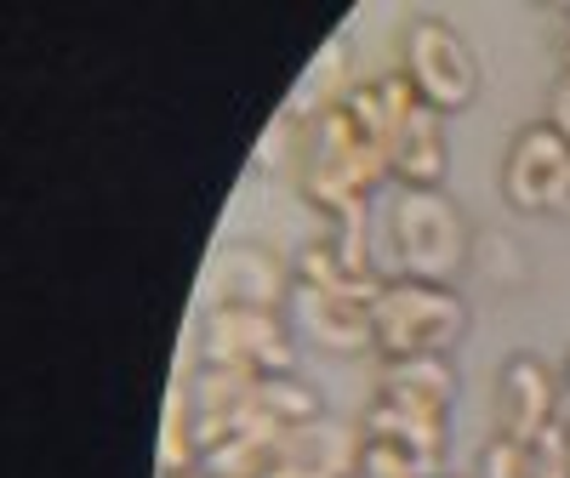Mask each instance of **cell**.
Returning <instances> with one entry per match:
<instances>
[{
  "label": "cell",
  "mask_w": 570,
  "mask_h": 478,
  "mask_svg": "<svg viewBox=\"0 0 570 478\" xmlns=\"http://www.w3.org/2000/svg\"><path fill=\"white\" fill-rule=\"evenodd\" d=\"M389 246H394L405 279L451 285L468 268L473 233H468L462 211L451 206V195H440V188H400L389 206Z\"/></svg>",
  "instance_id": "obj_1"
},
{
  "label": "cell",
  "mask_w": 570,
  "mask_h": 478,
  "mask_svg": "<svg viewBox=\"0 0 570 478\" xmlns=\"http://www.w3.org/2000/svg\"><path fill=\"white\" fill-rule=\"evenodd\" d=\"M376 325V353L411 359V353H445L468 330V308L451 285H422V279H389L383 297L371 302Z\"/></svg>",
  "instance_id": "obj_2"
},
{
  "label": "cell",
  "mask_w": 570,
  "mask_h": 478,
  "mask_svg": "<svg viewBox=\"0 0 570 478\" xmlns=\"http://www.w3.org/2000/svg\"><path fill=\"white\" fill-rule=\"evenodd\" d=\"M200 353L206 365L252 370V376H292V359H297L279 308H206Z\"/></svg>",
  "instance_id": "obj_3"
},
{
  "label": "cell",
  "mask_w": 570,
  "mask_h": 478,
  "mask_svg": "<svg viewBox=\"0 0 570 478\" xmlns=\"http://www.w3.org/2000/svg\"><path fill=\"white\" fill-rule=\"evenodd\" d=\"M405 80L416 86V98L440 114H456L473 103V91H480V63L473 52L462 46L456 29L445 23H411L405 34Z\"/></svg>",
  "instance_id": "obj_4"
},
{
  "label": "cell",
  "mask_w": 570,
  "mask_h": 478,
  "mask_svg": "<svg viewBox=\"0 0 570 478\" xmlns=\"http://www.w3.org/2000/svg\"><path fill=\"white\" fill-rule=\"evenodd\" d=\"M297 291V279L285 273V262L263 246H228L212 257L200 297L206 308H279L285 297Z\"/></svg>",
  "instance_id": "obj_5"
},
{
  "label": "cell",
  "mask_w": 570,
  "mask_h": 478,
  "mask_svg": "<svg viewBox=\"0 0 570 478\" xmlns=\"http://www.w3.org/2000/svg\"><path fill=\"white\" fill-rule=\"evenodd\" d=\"M570 177V142L553 126H531L519 131L513 155H508V200L519 211H553L559 206V188Z\"/></svg>",
  "instance_id": "obj_6"
},
{
  "label": "cell",
  "mask_w": 570,
  "mask_h": 478,
  "mask_svg": "<svg viewBox=\"0 0 570 478\" xmlns=\"http://www.w3.org/2000/svg\"><path fill=\"white\" fill-rule=\"evenodd\" d=\"M559 410V381L542 359H513L502 370V388H497V439L513 445H531L542 427H553Z\"/></svg>",
  "instance_id": "obj_7"
},
{
  "label": "cell",
  "mask_w": 570,
  "mask_h": 478,
  "mask_svg": "<svg viewBox=\"0 0 570 478\" xmlns=\"http://www.w3.org/2000/svg\"><path fill=\"white\" fill-rule=\"evenodd\" d=\"M292 302H297V319H303L314 348H325V353H376L371 302L343 297V291H320V285H297Z\"/></svg>",
  "instance_id": "obj_8"
},
{
  "label": "cell",
  "mask_w": 570,
  "mask_h": 478,
  "mask_svg": "<svg viewBox=\"0 0 570 478\" xmlns=\"http://www.w3.org/2000/svg\"><path fill=\"white\" fill-rule=\"evenodd\" d=\"M376 399L405 405V410H428V416H451L456 399V370L445 353H411V359H383L371 370Z\"/></svg>",
  "instance_id": "obj_9"
},
{
  "label": "cell",
  "mask_w": 570,
  "mask_h": 478,
  "mask_svg": "<svg viewBox=\"0 0 570 478\" xmlns=\"http://www.w3.org/2000/svg\"><path fill=\"white\" fill-rule=\"evenodd\" d=\"M445 427H451V416H428V410H405V405H389V399H371L360 434L371 445L400 450L405 461H416L428 478H434V467L445 456Z\"/></svg>",
  "instance_id": "obj_10"
},
{
  "label": "cell",
  "mask_w": 570,
  "mask_h": 478,
  "mask_svg": "<svg viewBox=\"0 0 570 478\" xmlns=\"http://www.w3.org/2000/svg\"><path fill=\"white\" fill-rule=\"evenodd\" d=\"M279 467H308L325 478H354L365 467V434L343 421H303V427H285L279 434Z\"/></svg>",
  "instance_id": "obj_11"
},
{
  "label": "cell",
  "mask_w": 570,
  "mask_h": 478,
  "mask_svg": "<svg viewBox=\"0 0 570 478\" xmlns=\"http://www.w3.org/2000/svg\"><path fill=\"white\" fill-rule=\"evenodd\" d=\"M279 434L285 427H246V434L212 445L200 461L212 478H268L279 472Z\"/></svg>",
  "instance_id": "obj_12"
},
{
  "label": "cell",
  "mask_w": 570,
  "mask_h": 478,
  "mask_svg": "<svg viewBox=\"0 0 570 478\" xmlns=\"http://www.w3.org/2000/svg\"><path fill=\"white\" fill-rule=\"evenodd\" d=\"M348 58H343V40H325L320 46V58L308 63V74H303V86H297V98H292V109H285V114H292V120H320L325 109H337L343 98H348Z\"/></svg>",
  "instance_id": "obj_13"
},
{
  "label": "cell",
  "mask_w": 570,
  "mask_h": 478,
  "mask_svg": "<svg viewBox=\"0 0 570 478\" xmlns=\"http://www.w3.org/2000/svg\"><path fill=\"white\" fill-rule=\"evenodd\" d=\"M200 461V439H195V405H188V381H177L166 399V421H160V456L155 472L160 478H183Z\"/></svg>",
  "instance_id": "obj_14"
},
{
  "label": "cell",
  "mask_w": 570,
  "mask_h": 478,
  "mask_svg": "<svg viewBox=\"0 0 570 478\" xmlns=\"http://www.w3.org/2000/svg\"><path fill=\"white\" fill-rule=\"evenodd\" d=\"M257 421L263 427H303V421H320V399L314 388L292 376H257Z\"/></svg>",
  "instance_id": "obj_15"
},
{
  "label": "cell",
  "mask_w": 570,
  "mask_h": 478,
  "mask_svg": "<svg viewBox=\"0 0 570 478\" xmlns=\"http://www.w3.org/2000/svg\"><path fill=\"white\" fill-rule=\"evenodd\" d=\"M531 450V478H570V427H542L525 445Z\"/></svg>",
  "instance_id": "obj_16"
},
{
  "label": "cell",
  "mask_w": 570,
  "mask_h": 478,
  "mask_svg": "<svg viewBox=\"0 0 570 478\" xmlns=\"http://www.w3.org/2000/svg\"><path fill=\"white\" fill-rule=\"evenodd\" d=\"M480 478H531V450L513 439H491L480 456Z\"/></svg>",
  "instance_id": "obj_17"
},
{
  "label": "cell",
  "mask_w": 570,
  "mask_h": 478,
  "mask_svg": "<svg viewBox=\"0 0 570 478\" xmlns=\"http://www.w3.org/2000/svg\"><path fill=\"white\" fill-rule=\"evenodd\" d=\"M365 478H428L416 461H405L400 450H389V445H371L365 439V467H360Z\"/></svg>",
  "instance_id": "obj_18"
},
{
  "label": "cell",
  "mask_w": 570,
  "mask_h": 478,
  "mask_svg": "<svg viewBox=\"0 0 570 478\" xmlns=\"http://www.w3.org/2000/svg\"><path fill=\"white\" fill-rule=\"evenodd\" d=\"M548 126H553V131H559V137L570 142V80H564V86L553 91V120H548Z\"/></svg>",
  "instance_id": "obj_19"
},
{
  "label": "cell",
  "mask_w": 570,
  "mask_h": 478,
  "mask_svg": "<svg viewBox=\"0 0 570 478\" xmlns=\"http://www.w3.org/2000/svg\"><path fill=\"white\" fill-rule=\"evenodd\" d=\"M268 478H325V472H308V467H279V472H268Z\"/></svg>",
  "instance_id": "obj_20"
},
{
  "label": "cell",
  "mask_w": 570,
  "mask_h": 478,
  "mask_svg": "<svg viewBox=\"0 0 570 478\" xmlns=\"http://www.w3.org/2000/svg\"><path fill=\"white\" fill-rule=\"evenodd\" d=\"M559 217H570V177H564V188H559V206H553Z\"/></svg>",
  "instance_id": "obj_21"
},
{
  "label": "cell",
  "mask_w": 570,
  "mask_h": 478,
  "mask_svg": "<svg viewBox=\"0 0 570 478\" xmlns=\"http://www.w3.org/2000/svg\"><path fill=\"white\" fill-rule=\"evenodd\" d=\"M564 74H570V34H564Z\"/></svg>",
  "instance_id": "obj_22"
},
{
  "label": "cell",
  "mask_w": 570,
  "mask_h": 478,
  "mask_svg": "<svg viewBox=\"0 0 570 478\" xmlns=\"http://www.w3.org/2000/svg\"><path fill=\"white\" fill-rule=\"evenodd\" d=\"M183 478H195V472H183ZM206 478H212V472H206Z\"/></svg>",
  "instance_id": "obj_23"
},
{
  "label": "cell",
  "mask_w": 570,
  "mask_h": 478,
  "mask_svg": "<svg viewBox=\"0 0 570 478\" xmlns=\"http://www.w3.org/2000/svg\"><path fill=\"white\" fill-rule=\"evenodd\" d=\"M564 381H570V365H564Z\"/></svg>",
  "instance_id": "obj_24"
}]
</instances>
